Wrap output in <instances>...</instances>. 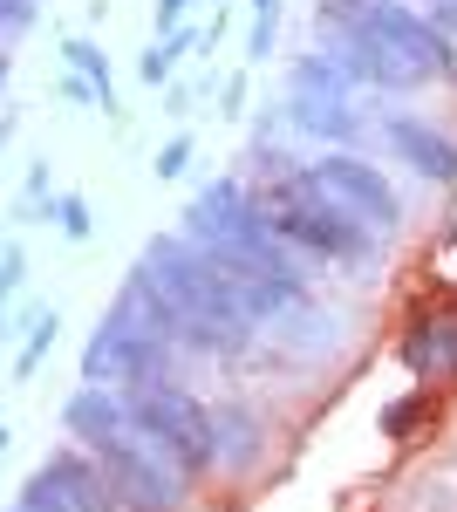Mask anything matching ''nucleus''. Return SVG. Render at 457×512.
Returning a JSON list of instances; mask_svg holds the SVG:
<instances>
[{
  "label": "nucleus",
  "instance_id": "f257e3e1",
  "mask_svg": "<svg viewBox=\"0 0 457 512\" xmlns=\"http://www.w3.org/2000/svg\"><path fill=\"white\" fill-rule=\"evenodd\" d=\"M260 205H267L273 233L287 239V253L294 260H328V267H348L355 280H369L382 267V233L376 226H362L348 205H335L328 192H314V178H307L301 158H287L280 171L267 178H246Z\"/></svg>",
  "mask_w": 457,
  "mask_h": 512
},
{
  "label": "nucleus",
  "instance_id": "f03ea898",
  "mask_svg": "<svg viewBox=\"0 0 457 512\" xmlns=\"http://www.w3.org/2000/svg\"><path fill=\"white\" fill-rule=\"evenodd\" d=\"M144 274L185 308V349L191 355H212V362H232V355L253 349V335H260V321L246 315V301H239V287H232L212 260H205V246L185 233H157L144 246Z\"/></svg>",
  "mask_w": 457,
  "mask_h": 512
},
{
  "label": "nucleus",
  "instance_id": "7ed1b4c3",
  "mask_svg": "<svg viewBox=\"0 0 457 512\" xmlns=\"http://www.w3.org/2000/svg\"><path fill=\"white\" fill-rule=\"evenodd\" d=\"M321 41H376L417 76H451V41L430 28V14L410 0H321Z\"/></svg>",
  "mask_w": 457,
  "mask_h": 512
},
{
  "label": "nucleus",
  "instance_id": "20e7f679",
  "mask_svg": "<svg viewBox=\"0 0 457 512\" xmlns=\"http://www.w3.org/2000/svg\"><path fill=\"white\" fill-rule=\"evenodd\" d=\"M123 403H130V431L144 437L151 451H164L178 478L198 485V478L219 465V458H212V410H205L185 383L157 376V383H144V390H123Z\"/></svg>",
  "mask_w": 457,
  "mask_h": 512
},
{
  "label": "nucleus",
  "instance_id": "39448f33",
  "mask_svg": "<svg viewBox=\"0 0 457 512\" xmlns=\"http://www.w3.org/2000/svg\"><path fill=\"white\" fill-rule=\"evenodd\" d=\"M171 355H178V342H164L137 308L110 301V315L96 321V335L82 342V383L144 390V383H157V376H171Z\"/></svg>",
  "mask_w": 457,
  "mask_h": 512
},
{
  "label": "nucleus",
  "instance_id": "423d86ee",
  "mask_svg": "<svg viewBox=\"0 0 457 512\" xmlns=\"http://www.w3.org/2000/svg\"><path fill=\"white\" fill-rule=\"evenodd\" d=\"M96 465L116 492V512H185L191 499V478L171 472V458L151 451L137 431H123L110 451H96Z\"/></svg>",
  "mask_w": 457,
  "mask_h": 512
},
{
  "label": "nucleus",
  "instance_id": "0eeeda50",
  "mask_svg": "<svg viewBox=\"0 0 457 512\" xmlns=\"http://www.w3.org/2000/svg\"><path fill=\"white\" fill-rule=\"evenodd\" d=\"M14 512H116V492H110V478H103V465H96V451L62 444V451H48L28 472Z\"/></svg>",
  "mask_w": 457,
  "mask_h": 512
},
{
  "label": "nucleus",
  "instance_id": "6e6552de",
  "mask_svg": "<svg viewBox=\"0 0 457 512\" xmlns=\"http://www.w3.org/2000/svg\"><path fill=\"white\" fill-rule=\"evenodd\" d=\"M307 178H314V192H328L335 205H348V212H355L362 226H376L382 239L403 233V198L382 178V164H369L362 151H321V158H307Z\"/></svg>",
  "mask_w": 457,
  "mask_h": 512
},
{
  "label": "nucleus",
  "instance_id": "1a4fd4ad",
  "mask_svg": "<svg viewBox=\"0 0 457 512\" xmlns=\"http://www.w3.org/2000/svg\"><path fill=\"white\" fill-rule=\"evenodd\" d=\"M376 130H382V151H389L396 164H410L423 185L457 192V137L451 130H437V123L417 117V110H389Z\"/></svg>",
  "mask_w": 457,
  "mask_h": 512
},
{
  "label": "nucleus",
  "instance_id": "9d476101",
  "mask_svg": "<svg viewBox=\"0 0 457 512\" xmlns=\"http://www.w3.org/2000/svg\"><path fill=\"white\" fill-rule=\"evenodd\" d=\"M62 431H69V444H82V451H110L116 437L130 431V403H123V390L76 383V390L62 396Z\"/></svg>",
  "mask_w": 457,
  "mask_h": 512
},
{
  "label": "nucleus",
  "instance_id": "9b49d317",
  "mask_svg": "<svg viewBox=\"0 0 457 512\" xmlns=\"http://www.w3.org/2000/svg\"><path fill=\"white\" fill-rule=\"evenodd\" d=\"M212 458H219V472H253L267 458V424L253 403H239V396L212 403Z\"/></svg>",
  "mask_w": 457,
  "mask_h": 512
},
{
  "label": "nucleus",
  "instance_id": "f8f14e48",
  "mask_svg": "<svg viewBox=\"0 0 457 512\" xmlns=\"http://www.w3.org/2000/svg\"><path fill=\"white\" fill-rule=\"evenodd\" d=\"M287 123L314 137L321 151H355V137L369 130L355 117V96H287Z\"/></svg>",
  "mask_w": 457,
  "mask_h": 512
},
{
  "label": "nucleus",
  "instance_id": "ddd939ff",
  "mask_svg": "<svg viewBox=\"0 0 457 512\" xmlns=\"http://www.w3.org/2000/svg\"><path fill=\"white\" fill-rule=\"evenodd\" d=\"M116 301H123V308H137V315L151 321L164 342H178V349H185V308H178V301H171V294L144 274V260L130 267V280H123V294H116Z\"/></svg>",
  "mask_w": 457,
  "mask_h": 512
},
{
  "label": "nucleus",
  "instance_id": "4468645a",
  "mask_svg": "<svg viewBox=\"0 0 457 512\" xmlns=\"http://www.w3.org/2000/svg\"><path fill=\"white\" fill-rule=\"evenodd\" d=\"M355 82H348V69L328 55V48H314V55H301L294 69H287V96H348Z\"/></svg>",
  "mask_w": 457,
  "mask_h": 512
},
{
  "label": "nucleus",
  "instance_id": "2eb2a0df",
  "mask_svg": "<svg viewBox=\"0 0 457 512\" xmlns=\"http://www.w3.org/2000/svg\"><path fill=\"white\" fill-rule=\"evenodd\" d=\"M62 69H76L82 82H96L103 110L116 117V76H110V55H103L96 41H89V35H62Z\"/></svg>",
  "mask_w": 457,
  "mask_h": 512
},
{
  "label": "nucleus",
  "instance_id": "dca6fc26",
  "mask_svg": "<svg viewBox=\"0 0 457 512\" xmlns=\"http://www.w3.org/2000/svg\"><path fill=\"white\" fill-rule=\"evenodd\" d=\"M191 48H198V28H185V21H178L171 35H157L151 48H144V62H137V76L151 82V89H157V82H171V76H178V62H185Z\"/></svg>",
  "mask_w": 457,
  "mask_h": 512
},
{
  "label": "nucleus",
  "instance_id": "f3484780",
  "mask_svg": "<svg viewBox=\"0 0 457 512\" xmlns=\"http://www.w3.org/2000/svg\"><path fill=\"white\" fill-rule=\"evenodd\" d=\"M21 328H28V335H21V355H14V383H28L41 369V355L55 349V335H62V315H55V308H35Z\"/></svg>",
  "mask_w": 457,
  "mask_h": 512
},
{
  "label": "nucleus",
  "instance_id": "a211bd4d",
  "mask_svg": "<svg viewBox=\"0 0 457 512\" xmlns=\"http://www.w3.org/2000/svg\"><path fill=\"white\" fill-rule=\"evenodd\" d=\"M41 219H48V226H55L62 239H89V233H96V219H89V198H82V192H55Z\"/></svg>",
  "mask_w": 457,
  "mask_h": 512
},
{
  "label": "nucleus",
  "instance_id": "6ab92c4d",
  "mask_svg": "<svg viewBox=\"0 0 457 512\" xmlns=\"http://www.w3.org/2000/svg\"><path fill=\"white\" fill-rule=\"evenodd\" d=\"M273 35H280V0H253V35H246V62H273Z\"/></svg>",
  "mask_w": 457,
  "mask_h": 512
},
{
  "label": "nucleus",
  "instance_id": "aec40b11",
  "mask_svg": "<svg viewBox=\"0 0 457 512\" xmlns=\"http://www.w3.org/2000/svg\"><path fill=\"white\" fill-rule=\"evenodd\" d=\"M423 410H430V396H396L389 410H382V437H396V444H410V431L423 424Z\"/></svg>",
  "mask_w": 457,
  "mask_h": 512
},
{
  "label": "nucleus",
  "instance_id": "412c9836",
  "mask_svg": "<svg viewBox=\"0 0 457 512\" xmlns=\"http://www.w3.org/2000/svg\"><path fill=\"white\" fill-rule=\"evenodd\" d=\"M21 280H28V253H21V246L7 239V246H0V308H7V301L21 294Z\"/></svg>",
  "mask_w": 457,
  "mask_h": 512
},
{
  "label": "nucleus",
  "instance_id": "4be33fe9",
  "mask_svg": "<svg viewBox=\"0 0 457 512\" xmlns=\"http://www.w3.org/2000/svg\"><path fill=\"white\" fill-rule=\"evenodd\" d=\"M191 151H198V144H191V130H178V137H171V144H164V151H157V178H185L191 171Z\"/></svg>",
  "mask_w": 457,
  "mask_h": 512
},
{
  "label": "nucleus",
  "instance_id": "5701e85b",
  "mask_svg": "<svg viewBox=\"0 0 457 512\" xmlns=\"http://www.w3.org/2000/svg\"><path fill=\"white\" fill-rule=\"evenodd\" d=\"M41 21V0H0V41L7 35H28Z\"/></svg>",
  "mask_w": 457,
  "mask_h": 512
},
{
  "label": "nucleus",
  "instance_id": "b1692460",
  "mask_svg": "<svg viewBox=\"0 0 457 512\" xmlns=\"http://www.w3.org/2000/svg\"><path fill=\"white\" fill-rule=\"evenodd\" d=\"M437 369L457 376V308H437Z\"/></svg>",
  "mask_w": 457,
  "mask_h": 512
},
{
  "label": "nucleus",
  "instance_id": "393cba45",
  "mask_svg": "<svg viewBox=\"0 0 457 512\" xmlns=\"http://www.w3.org/2000/svg\"><path fill=\"white\" fill-rule=\"evenodd\" d=\"M62 103H96V110H103V96H96V82H82L76 69H62Z\"/></svg>",
  "mask_w": 457,
  "mask_h": 512
},
{
  "label": "nucleus",
  "instance_id": "a878e982",
  "mask_svg": "<svg viewBox=\"0 0 457 512\" xmlns=\"http://www.w3.org/2000/svg\"><path fill=\"white\" fill-rule=\"evenodd\" d=\"M239 103H246V76H226L219 82V117H239Z\"/></svg>",
  "mask_w": 457,
  "mask_h": 512
},
{
  "label": "nucleus",
  "instance_id": "bb28decb",
  "mask_svg": "<svg viewBox=\"0 0 457 512\" xmlns=\"http://www.w3.org/2000/svg\"><path fill=\"white\" fill-rule=\"evenodd\" d=\"M185 7H191V0H157V14H151V21H157V35H171V28L185 21Z\"/></svg>",
  "mask_w": 457,
  "mask_h": 512
},
{
  "label": "nucleus",
  "instance_id": "cd10ccee",
  "mask_svg": "<svg viewBox=\"0 0 457 512\" xmlns=\"http://www.w3.org/2000/svg\"><path fill=\"white\" fill-rule=\"evenodd\" d=\"M14 130H21V117H14V110H0V151H7V137H14Z\"/></svg>",
  "mask_w": 457,
  "mask_h": 512
},
{
  "label": "nucleus",
  "instance_id": "c85d7f7f",
  "mask_svg": "<svg viewBox=\"0 0 457 512\" xmlns=\"http://www.w3.org/2000/svg\"><path fill=\"white\" fill-rule=\"evenodd\" d=\"M7 76H14V55H7V48H0V89H7Z\"/></svg>",
  "mask_w": 457,
  "mask_h": 512
},
{
  "label": "nucleus",
  "instance_id": "c756f323",
  "mask_svg": "<svg viewBox=\"0 0 457 512\" xmlns=\"http://www.w3.org/2000/svg\"><path fill=\"white\" fill-rule=\"evenodd\" d=\"M7 335H14V315H7V308H0V342H7Z\"/></svg>",
  "mask_w": 457,
  "mask_h": 512
},
{
  "label": "nucleus",
  "instance_id": "7c9ffc66",
  "mask_svg": "<svg viewBox=\"0 0 457 512\" xmlns=\"http://www.w3.org/2000/svg\"><path fill=\"white\" fill-rule=\"evenodd\" d=\"M444 82H457V55H451V76H444Z\"/></svg>",
  "mask_w": 457,
  "mask_h": 512
}]
</instances>
